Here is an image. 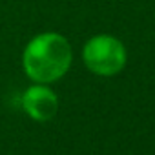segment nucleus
Segmentation results:
<instances>
[{
    "instance_id": "nucleus-2",
    "label": "nucleus",
    "mask_w": 155,
    "mask_h": 155,
    "mask_svg": "<svg viewBox=\"0 0 155 155\" xmlns=\"http://www.w3.org/2000/svg\"><path fill=\"white\" fill-rule=\"evenodd\" d=\"M82 58L91 73L111 77L126 66V48L111 35H95L84 44Z\"/></svg>"
},
{
    "instance_id": "nucleus-1",
    "label": "nucleus",
    "mask_w": 155,
    "mask_h": 155,
    "mask_svg": "<svg viewBox=\"0 0 155 155\" xmlns=\"http://www.w3.org/2000/svg\"><path fill=\"white\" fill-rule=\"evenodd\" d=\"M71 46L58 33H40L29 40L22 55L26 75L38 84H49L66 75L71 66Z\"/></svg>"
},
{
    "instance_id": "nucleus-3",
    "label": "nucleus",
    "mask_w": 155,
    "mask_h": 155,
    "mask_svg": "<svg viewBox=\"0 0 155 155\" xmlns=\"http://www.w3.org/2000/svg\"><path fill=\"white\" fill-rule=\"evenodd\" d=\"M22 108L24 111L38 122L51 120L58 111V99L53 90H49L46 84H35L28 88L22 95Z\"/></svg>"
}]
</instances>
